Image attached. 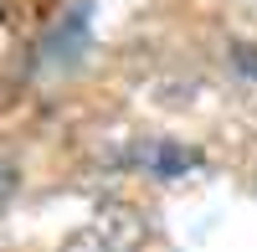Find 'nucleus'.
Wrapping results in <instances>:
<instances>
[{"instance_id":"f257e3e1","label":"nucleus","mask_w":257,"mask_h":252,"mask_svg":"<svg viewBox=\"0 0 257 252\" xmlns=\"http://www.w3.org/2000/svg\"><path fill=\"white\" fill-rule=\"evenodd\" d=\"M134 247H139L134 216H103V221L82 226V232L67 242V252H134Z\"/></svg>"},{"instance_id":"f03ea898","label":"nucleus","mask_w":257,"mask_h":252,"mask_svg":"<svg viewBox=\"0 0 257 252\" xmlns=\"http://www.w3.org/2000/svg\"><path fill=\"white\" fill-rule=\"evenodd\" d=\"M139 165H149L155 175H180V170H196V155L175 150V144H149V150H139Z\"/></svg>"}]
</instances>
